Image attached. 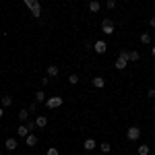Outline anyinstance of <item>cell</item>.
Instances as JSON below:
<instances>
[{
  "mask_svg": "<svg viewBox=\"0 0 155 155\" xmlns=\"http://www.w3.org/2000/svg\"><path fill=\"white\" fill-rule=\"evenodd\" d=\"M101 155H104V153H101Z\"/></svg>",
  "mask_w": 155,
  "mask_h": 155,
  "instance_id": "31",
  "label": "cell"
},
{
  "mask_svg": "<svg viewBox=\"0 0 155 155\" xmlns=\"http://www.w3.org/2000/svg\"><path fill=\"white\" fill-rule=\"evenodd\" d=\"M89 11L91 12H99L101 11V4H99L97 0H89Z\"/></svg>",
  "mask_w": 155,
  "mask_h": 155,
  "instance_id": "11",
  "label": "cell"
},
{
  "mask_svg": "<svg viewBox=\"0 0 155 155\" xmlns=\"http://www.w3.org/2000/svg\"><path fill=\"white\" fill-rule=\"evenodd\" d=\"M62 104H64V99H62V97H58V95H52V97H48V99H46L48 110H56V107H60Z\"/></svg>",
  "mask_w": 155,
  "mask_h": 155,
  "instance_id": "2",
  "label": "cell"
},
{
  "mask_svg": "<svg viewBox=\"0 0 155 155\" xmlns=\"http://www.w3.org/2000/svg\"><path fill=\"white\" fill-rule=\"evenodd\" d=\"M27 118H29V112H27V110H21V112H19V120H21V122H27Z\"/></svg>",
  "mask_w": 155,
  "mask_h": 155,
  "instance_id": "20",
  "label": "cell"
},
{
  "mask_svg": "<svg viewBox=\"0 0 155 155\" xmlns=\"http://www.w3.org/2000/svg\"><path fill=\"white\" fill-rule=\"evenodd\" d=\"M151 54H153V58H155V46H153V48H151Z\"/></svg>",
  "mask_w": 155,
  "mask_h": 155,
  "instance_id": "28",
  "label": "cell"
},
{
  "mask_svg": "<svg viewBox=\"0 0 155 155\" xmlns=\"http://www.w3.org/2000/svg\"><path fill=\"white\" fill-rule=\"evenodd\" d=\"M149 25H151V27L155 29V17H151V19H149Z\"/></svg>",
  "mask_w": 155,
  "mask_h": 155,
  "instance_id": "26",
  "label": "cell"
},
{
  "mask_svg": "<svg viewBox=\"0 0 155 155\" xmlns=\"http://www.w3.org/2000/svg\"><path fill=\"white\" fill-rule=\"evenodd\" d=\"M35 101H37V104H41V101H46V93H44L41 89H39V91L35 93Z\"/></svg>",
  "mask_w": 155,
  "mask_h": 155,
  "instance_id": "17",
  "label": "cell"
},
{
  "mask_svg": "<svg viewBox=\"0 0 155 155\" xmlns=\"http://www.w3.org/2000/svg\"><path fill=\"white\" fill-rule=\"evenodd\" d=\"M101 31H104L106 35H112V33L116 31V29H114V21H112V19H104V21H101Z\"/></svg>",
  "mask_w": 155,
  "mask_h": 155,
  "instance_id": "4",
  "label": "cell"
},
{
  "mask_svg": "<svg viewBox=\"0 0 155 155\" xmlns=\"http://www.w3.org/2000/svg\"><path fill=\"white\" fill-rule=\"evenodd\" d=\"M99 149H101V153L106 155V153H110V149H112V145H110V143H106V141H104V143L99 145Z\"/></svg>",
  "mask_w": 155,
  "mask_h": 155,
  "instance_id": "19",
  "label": "cell"
},
{
  "mask_svg": "<svg viewBox=\"0 0 155 155\" xmlns=\"http://www.w3.org/2000/svg\"><path fill=\"white\" fill-rule=\"evenodd\" d=\"M95 147H97V143L93 141V139H87V141L83 143V149H85V151H93Z\"/></svg>",
  "mask_w": 155,
  "mask_h": 155,
  "instance_id": "10",
  "label": "cell"
},
{
  "mask_svg": "<svg viewBox=\"0 0 155 155\" xmlns=\"http://www.w3.org/2000/svg\"><path fill=\"white\" fill-rule=\"evenodd\" d=\"M0 155H2V151H0Z\"/></svg>",
  "mask_w": 155,
  "mask_h": 155,
  "instance_id": "30",
  "label": "cell"
},
{
  "mask_svg": "<svg viewBox=\"0 0 155 155\" xmlns=\"http://www.w3.org/2000/svg\"><path fill=\"white\" fill-rule=\"evenodd\" d=\"M0 106H2V107L12 106V97H11V95H4V97H2V101H0Z\"/></svg>",
  "mask_w": 155,
  "mask_h": 155,
  "instance_id": "16",
  "label": "cell"
},
{
  "mask_svg": "<svg viewBox=\"0 0 155 155\" xmlns=\"http://www.w3.org/2000/svg\"><path fill=\"white\" fill-rule=\"evenodd\" d=\"M48 77H58V66L56 64H50L48 66Z\"/></svg>",
  "mask_w": 155,
  "mask_h": 155,
  "instance_id": "15",
  "label": "cell"
},
{
  "mask_svg": "<svg viewBox=\"0 0 155 155\" xmlns=\"http://www.w3.org/2000/svg\"><path fill=\"white\" fill-rule=\"evenodd\" d=\"M29 132H31V128H29L27 124H21V126L17 128V137H21V139H25V137H27Z\"/></svg>",
  "mask_w": 155,
  "mask_h": 155,
  "instance_id": "7",
  "label": "cell"
},
{
  "mask_svg": "<svg viewBox=\"0 0 155 155\" xmlns=\"http://www.w3.org/2000/svg\"><path fill=\"white\" fill-rule=\"evenodd\" d=\"M91 83H93V87H97V89H104V87H106V79H104V77H93Z\"/></svg>",
  "mask_w": 155,
  "mask_h": 155,
  "instance_id": "9",
  "label": "cell"
},
{
  "mask_svg": "<svg viewBox=\"0 0 155 155\" xmlns=\"http://www.w3.org/2000/svg\"><path fill=\"white\" fill-rule=\"evenodd\" d=\"M114 66H116L118 71H124V68L128 66V52H126V50H122V52H120V56L116 58Z\"/></svg>",
  "mask_w": 155,
  "mask_h": 155,
  "instance_id": "1",
  "label": "cell"
},
{
  "mask_svg": "<svg viewBox=\"0 0 155 155\" xmlns=\"http://www.w3.org/2000/svg\"><path fill=\"white\" fill-rule=\"evenodd\" d=\"M2 116H4V107L0 106V118H2Z\"/></svg>",
  "mask_w": 155,
  "mask_h": 155,
  "instance_id": "27",
  "label": "cell"
},
{
  "mask_svg": "<svg viewBox=\"0 0 155 155\" xmlns=\"http://www.w3.org/2000/svg\"><path fill=\"white\" fill-rule=\"evenodd\" d=\"M139 155H149V145H139Z\"/></svg>",
  "mask_w": 155,
  "mask_h": 155,
  "instance_id": "21",
  "label": "cell"
},
{
  "mask_svg": "<svg viewBox=\"0 0 155 155\" xmlns=\"http://www.w3.org/2000/svg\"><path fill=\"white\" fill-rule=\"evenodd\" d=\"M17 147H19L17 139H6V151H15Z\"/></svg>",
  "mask_w": 155,
  "mask_h": 155,
  "instance_id": "13",
  "label": "cell"
},
{
  "mask_svg": "<svg viewBox=\"0 0 155 155\" xmlns=\"http://www.w3.org/2000/svg\"><path fill=\"white\" fill-rule=\"evenodd\" d=\"M93 50H95L97 54H106V50H107V44L104 41V39H97L95 44H93Z\"/></svg>",
  "mask_w": 155,
  "mask_h": 155,
  "instance_id": "6",
  "label": "cell"
},
{
  "mask_svg": "<svg viewBox=\"0 0 155 155\" xmlns=\"http://www.w3.org/2000/svg\"><path fill=\"white\" fill-rule=\"evenodd\" d=\"M139 58H141V54L137 50H130L128 52V62H139Z\"/></svg>",
  "mask_w": 155,
  "mask_h": 155,
  "instance_id": "14",
  "label": "cell"
},
{
  "mask_svg": "<svg viewBox=\"0 0 155 155\" xmlns=\"http://www.w3.org/2000/svg\"><path fill=\"white\" fill-rule=\"evenodd\" d=\"M46 155H60V151L56 149V147H50L48 151H46Z\"/></svg>",
  "mask_w": 155,
  "mask_h": 155,
  "instance_id": "23",
  "label": "cell"
},
{
  "mask_svg": "<svg viewBox=\"0 0 155 155\" xmlns=\"http://www.w3.org/2000/svg\"><path fill=\"white\" fill-rule=\"evenodd\" d=\"M147 97H149V99H155V89H149V91H147Z\"/></svg>",
  "mask_w": 155,
  "mask_h": 155,
  "instance_id": "25",
  "label": "cell"
},
{
  "mask_svg": "<svg viewBox=\"0 0 155 155\" xmlns=\"http://www.w3.org/2000/svg\"><path fill=\"white\" fill-rule=\"evenodd\" d=\"M25 145H27V147H35V145H37V137L29 132V134L25 137Z\"/></svg>",
  "mask_w": 155,
  "mask_h": 155,
  "instance_id": "8",
  "label": "cell"
},
{
  "mask_svg": "<svg viewBox=\"0 0 155 155\" xmlns=\"http://www.w3.org/2000/svg\"><path fill=\"white\" fill-rule=\"evenodd\" d=\"M35 126L46 128V126H48V118H46V116H37V118H35Z\"/></svg>",
  "mask_w": 155,
  "mask_h": 155,
  "instance_id": "12",
  "label": "cell"
},
{
  "mask_svg": "<svg viewBox=\"0 0 155 155\" xmlns=\"http://www.w3.org/2000/svg\"><path fill=\"white\" fill-rule=\"evenodd\" d=\"M106 6L110 8V11H112V8H116V0H107V2H106Z\"/></svg>",
  "mask_w": 155,
  "mask_h": 155,
  "instance_id": "24",
  "label": "cell"
},
{
  "mask_svg": "<svg viewBox=\"0 0 155 155\" xmlns=\"http://www.w3.org/2000/svg\"><path fill=\"white\" fill-rule=\"evenodd\" d=\"M124 2H130V0H124Z\"/></svg>",
  "mask_w": 155,
  "mask_h": 155,
  "instance_id": "29",
  "label": "cell"
},
{
  "mask_svg": "<svg viewBox=\"0 0 155 155\" xmlns=\"http://www.w3.org/2000/svg\"><path fill=\"white\" fill-rule=\"evenodd\" d=\"M68 83L77 85V83H79V74H71V77H68Z\"/></svg>",
  "mask_w": 155,
  "mask_h": 155,
  "instance_id": "22",
  "label": "cell"
},
{
  "mask_svg": "<svg viewBox=\"0 0 155 155\" xmlns=\"http://www.w3.org/2000/svg\"><path fill=\"white\" fill-rule=\"evenodd\" d=\"M139 137H141V128H139V126H130V128L126 130V139H128V141H139Z\"/></svg>",
  "mask_w": 155,
  "mask_h": 155,
  "instance_id": "5",
  "label": "cell"
},
{
  "mask_svg": "<svg viewBox=\"0 0 155 155\" xmlns=\"http://www.w3.org/2000/svg\"><path fill=\"white\" fill-rule=\"evenodd\" d=\"M23 155H25V153H23Z\"/></svg>",
  "mask_w": 155,
  "mask_h": 155,
  "instance_id": "32",
  "label": "cell"
},
{
  "mask_svg": "<svg viewBox=\"0 0 155 155\" xmlns=\"http://www.w3.org/2000/svg\"><path fill=\"white\" fill-rule=\"evenodd\" d=\"M141 44H151V33H141Z\"/></svg>",
  "mask_w": 155,
  "mask_h": 155,
  "instance_id": "18",
  "label": "cell"
},
{
  "mask_svg": "<svg viewBox=\"0 0 155 155\" xmlns=\"http://www.w3.org/2000/svg\"><path fill=\"white\" fill-rule=\"evenodd\" d=\"M23 2L31 8V15H33V17H39V15H41V6H39L37 0H23Z\"/></svg>",
  "mask_w": 155,
  "mask_h": 155,
  "instance_id": "3",
  "label": "cell"
}]
</instances>
